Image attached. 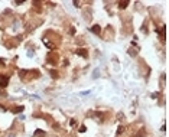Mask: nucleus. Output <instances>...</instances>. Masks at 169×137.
Returning a JSON list of instances; mask_svg holds the SVG:
<instances>
[{"label": "nucleus", "instance_id": "1", "mask_svg": "<svg viewBox=\"0 0 169 137\" xmlns=\"http://www.w3.org/2000/svg\"><path fill=\"white\" fill-rule=\"evenodd\" d=\"M9 82V78H6L4 75H0V87H6Z\"/></svg>", "mask_w": 169, "mask_h": 137}, {"label": "nucleus", "instance_id": "2", "mask_svg": "<svg viewBox=\"0 0 169 137\" xmlns=\"http://www.w3.org/2000/svg\"><path fill=\"white\" fill-rule=\"evenodd\" d=\"M92 31H94V33H98L100 28H98V26H94V28H92Z\"/></svg>", "mask_w": 169, "mask_h": 137}]
</instances>
